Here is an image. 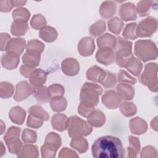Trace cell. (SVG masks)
<instances>
[{
  "label": "cell",
  "mask_w": 158,
  "mask_h": 158,
  "mask_svg": "<svg viewBox=\"0 0 158 158\" xmlns=\"http://www.w3.org/2000/svg\"><path fill=\"white\" fill-rule=\"evenodd\" d=\"M135 54L143 62L154 60L157 57L156 45L151 40H138L135 43Z\"/></svg>",
  "instance_id": "3"
},
{
  "label": "cell",
  "mask_w": 158,
  "mask_h": 158,
  "mask_svg": "<svg viewBox=\"0 0 158 158\" xmlns=\"http://www.w3.org/2000/svg\"><path fill=\"white\" fill-rule=\"evenodd\" d=\"M118 14L125 21L134 20L137 18L135 7L130 2L122 5L120 7Z\"/></svg>",
  "instance_id": "16"
},
{
  "label": "cell",
  "mask_w": 158,
  "mask_h": 158,
  "mask_svg": "<svg viewBox=\"0 0 158 158\" xmlns=\"http://www.w3.org/2000/svg\"><path fill=\"white\" fill-rule=\"evenodd\" d=\"M70 146L81 154L88 150V144L86 139L82 137H78L72 138L70 142Z\"/></svg>",
  "instance_id": "32"
},
{
  "label": "cell",
  "mask_w": 158,
  "mask_h": 158,
  "mask_svg": "<svg viewBox=\"0 0 158 158\" xmlns=\"http://www.w3.org/2000/svg\"><path fill=\"white\" fill-rule=\"evenodd\" d=\"M96 60L106 65L112 64L115 60V53L113 49L110 48H102L97 51L96 54Z\"/></svg>",
  "instance_id": "12"
},
{
  "label": "cell",
  "mask_w": 158,
  "mask_h": 158,
  "mask_svg": "<svg viewBox=\"0 0 158 158\" xmlns=\"http://www.w3.org/2000/svg\"><path fill=\"white\" fill-rule=\"evenodd\" d=\"M26 116V111L19 106H15L12 107L9 114V117L10 120L16 124H23Z\"/></svg>",
  "instance_id": "23"
},
{
  "label": "cell",
  "mask_w": 158,
  "mask_h": 158,
  "mask_svg": "<svg viewBox=\"0 0 158 158\" xmlns=\"http://www.w3.org/2000/svg\"><path fill=\"white\" fill-rule=\"evenodd\" d=\"M130 146L128 147V157H136L140 151V144L139 139L133 136H130L128 138Z\"/></svg>",
  "instance_id": "30"
},
{
  "label": "cell",
  "mask_w": 158,
  "mask_h": 158,
  "mask_svg": "<svg viewBox=\"0 0 158 158\" xmlns=\"http://www.w3.org/2000/svg\"><path fill=\"white\" fill-rule=\"evenodd\" d=\"M28 29L27 22L20 20H15L11 25L10 32L13 35L20 36L24 35Z\"/></svg>",
  "instance_id": "28"
},
{
  "label": "cell",
  "mask_w": 158,
  "mask_h": 158,
  "mask_svg": "<svg viewBox=\"0 0 158 158\" xmlns=\"http://www.w3.org/2000/svg\"><path fill=\"white\" fill-rule=\"evenodd\" d=\"M123 25V22L117 17H115L108 21L109 30L115 35L120 33Z\"/></svg>",
  "instance_id": "38"
},
{
  "label": "cell",
  "mask_w": 158,
  "mask_h": 158,
  "mask_svg": "<svg viewBox=\"0 0 158 158\" xmlns=\"http://www.w3.org/2000/svg\"><path fill=\"white\" fill-rule=\"evenodd\" d=\"M142 63L136 58L134 57L130 59V60L126 65L125 68L135 76H139L142 70Z\"/></svg>",
  "instance_id": "34"
},
{
  "label": "cell",
  "mask_w": 158,
  "mask_h": 158,
  "mask_svg": "<svg viewBox=\"0 0 158 158\" xmlns=\"http://www.w3.org/2000/svg\"><path fill=\"white\" fill-rule=\"evenodd\" d=\"M43 120L38 118L37 117H35L33 115L30 114L27 118V127L30 128H38L43 125Z\"/></svg>",
  "instance_id": "50"
},
{
  "label": "cell",
  "mask_w": 158,
  "mask_h": 158,
  "mask_svg": "<svg viewBox=\"0 0 158 158\" xmlns=\"http://www.w3.org/2000/svg\"><path fill=\"white\" fill-rule=\"evenodd\" d=\"M25 46V40L23 38H14L10 40L7 44L6 51L20 56L23 51Z\"/></svg>",
  "instance_id": "18"
},
{
  "label": "cell",
  "mask_w": 158,
  "mask_h": 158,
  "mask_svg": "<svg viewBox=\"0 0 158 158\" xmlns=\"http://www.w3.org/2000/svg\"><path fill=\"white\" fill-rule=\"evenodd\" d=\"M136 23H131L129 24H127L123 31V36L127 40H135L137 38L136 35Z\"/></svg>",
  "instance_id": "44"
},
{
  "label": "cell",
  "mask_w": 158,
  "mask_h": 158,
  "mask_svg": "<svg viewBox=\"0 0 158 158\" xmlns=\"http://www.w3.org/2000/svg\"><path fill=\"white\" fill-rule=\"evenodd\" d=\"M1 133H0V134H1V135H2V133H3V131H4L3 130H4V128H6V126L4 125V127H2V126H3L4 123H3V122H2V120L1 121Z\"/></svg>",
  "instance_id": "58"
},
{
  "label": "cell",
  "mask_w": 158,
  "mask_h": 158,
  "mask_svg": "<svg viewBox=\"0 0 158 158\" xmlns=\"http://www.w3.org/2000/svg\"><path fill=\"white\" fill-rule=\"evenodd\" d=\"M40 61V54L26 52L22 56V62L25 65L35 67L39 65Z\"/></svg>",
  "instance_id": "35"
},
{
  "label": "cell",
  "mask_w": 158,
  "mask_h": 158,
  "mask_svg": "<svg viewBox=\"0 0 158 158\" xmlns=\"http://www.w3.org/2000/svg\"><path fill=\"white\" fill-rule=\"evenodd\" d=\"M19 57L18 54L12 52L4 53L1 57V65L6 69L13 70L18 66Z\"/></svg>",
  "instance_id": "15"
},
{
  "label": "cell",
  "mask_w": 158,
  "mask_h": 158,
  "mask_svg": "<svg viewBox=\"0 0 158 158\" xmlns=\"http://www.w3.org/2000/svg\"><path fill=\"white\" fill-rule=\"evenodd\" d=\"M67 128L69 135L72 138L88 136L93 130L89 123L77 115L71 116L69 118Z\"/></svg>",
  "instance_id": "4"
},
{
  "label": "cell",
  "mask_w": 158,
  "mask_h": 158,
  "mask_svg": "<svg viewBox=\"0 0 158 158\" xmlns=\"http://www.w3.org/2000/svg\"><path fill=\"white\" fill-rule=\"evenodd\" d=\"M62 72L68 76H75L80 71L78 62L74 58H67L61 64Z\"/></svg>",
  "instance_id": "14"
},
{
  "label": "cell",
  "mask_w": 158,
  "mask_h": 158,
  "mask_svg": "<svg viewBox=\"0 0 158 158\" xmlns=\"http://www.w3.org/2000/svg\"><path fill=\"white\" fill-rule=\"evenodd\" d=\"M28 78L30 84L34 88H38L42 86L45 83L47 78V74L41 69H35L30 73Z\"/></svg>",
  "instance_id": "17"
},
{
  "label": "cell",
  "mask_w": 158,
  "mask_h": 158,
  "mask_svg": "<svg viewBox=\"0 0 158 158\" xmlns=\"http://www.w3.org/2000/svg\"><path fill=\"white\" fill-rule=\"evenodd\" d=\"M14 91V86L7 81H1L0 83V96L1 98H8L12 96Z\"/></svg>",
  "instance_id": "40"
},
{
  "label": "cell",
  "mask_w": 158,
  "mask_h": 158,
  "mask_svg": "<svg viewBox=\"0 0 158 158\" xmlns=\"http://www.w3.org/2000/svg\"><path fill=\"white\" fill-rule=\"evenodd\" d=\"M0 10L1 12H7L10 11V10L12 9V8L14 7L12 3V1H8V3L7 5H3L0 4Z\"/></svg>",
  "instance_id": "55"
},
{
  "label": "cell",
  "mask_w": 158,
  "mask_h": 158,
  "mask_svg": "<svg viewBox=\"0 0 158 158\" xmlns=\"http://www.w3.org/2000/svg\"><path fill=\"white\" fill-rule=\"evenodd\" d=\"M35 88L31 87L27 81L19 82L16 85V91L14 96L16 101H21L33 94Z\"/></svg>",
  "instance_id": "10"
},
{
  "label": "cell",
  "mask_w": 158,
  "mask_h": 158,
  "mask_svg": "<svg viewBox=\"0 0 158 158\" xmlns=\"http://www.w3.org/2000/svg\"><path fill=\"white\" fill-rule=\"evenodd\" d=\"M61 146L60 136L54 132L48 133L46 137L44 144L41 148L43 158H53L58 149Z\"/></svg>",
  "instance_id": "6"
},
{
  "label": "cell",
  "mask_w": 158,
  "mask_h": 158,
  "mask_svg": "<svg viewBox=\"0 0 158 158\" xmlns=\"http://www.w3.org/2000/svg\"><path fill=\"white\" fill-rule=\"evenodd\" d=\"M69 118L62 114H56L52 115L51 124L54 129L63 131L68 128Z\"/></svg>",
  "instance_id": "19"
},
{
  "label": "cell",
  "mask_w": 158,
  "mask_h": 158,
  "mask_svg": "<svg viewBox=\"0 0 158 158\" xmlns=\"http://www.w3.org/2000/svg\"><path fill=\"white\" fill-rule=\"evenodd\" d=\"M21 129L17 127H11L4 136V140L8 148L9 151L14 154H18L21 149L22 143L19 139Z\"/></svg>",
  "instance_id": "7"
},
{
  "label": "cell",
  "mask_w": 158,
  "mask_h": 158,
  "mask_svg": "<svg viewBox=\"0 0 158 158\" xmlns=\"http://www.w3.org/2000/svg\"><path fill=\"white\" fill-rule=\"evenodd\" d=\"M109 2H107L108 4L104 2L102 4L100 7V14L101 16L104 19H108L115 14L116 12V6L112 2H110V4L109 5Z\"/></svg>",
  "instance_id": "36"
},
{
  "label": "cell",
  "mask_w": 158,
  "mask_h": 158,
  "mask_svg": "<svg viewBox=\"0 0 158 158\" xmlns=\"http://www.w3.org/2000/svg\"><path fill=\"white\" fill-rule=\"evenodd\" d=\"M48 91L51 98L56 97H61L64 95V88L60 84H52L48 87Z\"/></svg>",
  "instance_id": "45"
},
{
  "label": "cell",
  "mask_w": 158,
  "mask_h": 158,
  "mask_svg": "<svg viewBox=\"0 0 158 158\" xmlns=\"http://www.w3.org/2000/svg\"><path fill=\"white\" fill-rule=\"evenodd\" d=\"M116 90L120 99L125 101L132 99L135 95L134 88L128 84H118L116 86Z\"/></svg>",
  "instance_id": "21"
},
{
  "label": "cell",
  "mask_w": 158,
  "mask_h": 158,
  "mask_svg": "<svg viewBox=\"0 0 158 158\" xmlns=\"http://www.w3.org/2000/svg\"><path fill=\"white\" fill-rule=\"evenodd\" d=\"M44 49V44L37 40H32L27 43L26 51L28 52L40 54Z\"/></svg>",
  "instance_id": "33"
},
{
  "label": "cell",
  "mask_w": 158,
  "mask_h": 158,
  "mask_svg": "<svg viewBox=\"0 0 158 158\" xmlns=\"http://www.w3.org/2000/svg\"><path fill=\"white\" fill-rule=\"evenodd\" d=\"M87 118L88 123L94 127H101L106 122L105 115L102 111L98 109L94 110Z\"/></svg>",
  "instance_id": "22"
},
{
  "label": "cell",
  "mask_w": 158,
  "mask_h": 158,
  "mask_svg": "<svg viewBox=\"0 0 158 158\" xmlns=\"http://www.w3.org/2000/svg\"><path fill=\"white\" fill-rule=\"evenodd\" d=\"M30 16V13L25 8L19 7L15 9L12 12V17L15 20H23L28 22Z\"/></svg>",
  "instance_id": "42"
},
{
  "label": "cell",
  "mask_w": 158,
  "mask_h": 158,
  "mask_svg": "<svg viewBox=\"0 0 158 158\" xmlns=\"http://www.w3.org/2000/svg\"><path fill=\"white\" fill-rule=\"evenodd\" d=\"M50 105L53 111L62 112L65 110L67 106V102L65 98L62 96L56 97L51 99Z\"/></svg>",
  "instance_id": "31"
},
{
  "label": "cell",
  "mask_w": 158,
  "mask_h": 158,
  "mask_svg": "<svg viewBox=\"0 0 158 158\" xmlns=\"http://www.w3.org/2000/svg\"><path fill=\"white\" fill-rule=\"evenodd\" d=\"M30 114L33 115L35 117L40 118L43 121H47L49 118V115L41 106L35 105L30 107L28 109Z\"/></svg>",
  "instance_id": "37"
},
{
  "label": "cell",
  "mask_w": 158,
  "mask_h": 158,
  "mask_svg": "<svg viewBox=\"0 0 158 158\" xmlns=\"http://www.w3.org/2000/svg\"><path fill=\"white\" fill-rule=\"evenodd\" d=\"M116 77L114 73H111L109 71H106V76L104 80L101 82L102 86L106 88H112L116 84Z\"/></svg>",
  "instance_id": "46"
},
{
  "label": "cell",
  "mask_w": 158,
  "mask_h": 158,
  "mask_svg": "<svg viewBox=\"0 0 158 158\" xmlns=\"http://www.w3.org/2000/svg\"><path fill=\"white\" fill-rule=\"evenodd\" d=\"M102 88L95 83H85L80 91V102L95 107L99 102V96L102 94Z\"/></svg>",
  "instance_id": "5"
},
{
  "label": "cell",
  "mask_w": 158,
  "mask_h": 158,
  "mask_svg": "<svg viewBox=\"0 0 158 158\" xmlns=\"http://www.w3.org/2000/svg\"><path fill=\"white\" fill-rule=\"evenodd\" d=\"M10 36L6 33H1V51H6L7 43L10 41Z\"/></svg>",
  "instance_id": "54"
},
{
  "label": "cell",
  "mask_w": 158,
  "mask_h": 158,
  "mask_svg": "<svg viewBox=\"0 0 158 158\" xmlns=\"http://www.w3.org/2000/svg\"><path fill=\"white\" fill-rule=\"evenodd\" d=\"M59 157L60 158H70V157H78V154L73 151L65 147L63 148L59 154Z\"/></svg>",
  "instance_id": "52"
},
{
  "label": "cell",
  "mask_w": 158,
  "mask_h": 158,
  "mask_svg": "<svg viewBox=\"0 0 158 158\" xmlns=\"http://www.w3.org/2000/svg\"><path fill=\"white\" fill-rule=\"evenodd\" d=\"M115 49V62L120 67H125L126 65L133 57L132 52V43L118 36Z\"/></svg>",
  "instance_id": "2"
},
{
  "label": "cell",
  "mask_w": 158,
  "mask_h": 158,
  "mask_svg": "<svg viewBox=\"0 0 158 158\" xmlns=\"http://www.w3.org/2000/svg\"><path fill=\"white\" fill-rule=\"evenodd\" d=\"M57 35L56 30L50 26H45L39 32V36L47 43L54 41L57 39Z\"/></svg>",
  "instance_id": "27"
},
{
  "label": "cell",
  "mask_w": 158,
  "mask_h": 158,
  "mask_svg": "<svg viewBox=\"0 0 158 158\" xmlns=\"http://www.w3.org/2000/svg\"><path fill=\"white\" fill-rule=\"evenodd\" d=\"M157 30V20L154 17H148L141 21L136 29V35L139 37H150Z\"/></svg>",
  "instance_id": "9"
},
{
  "label": "cell",
  "mask_w": 158,
  "mask_h": 158,
  "mask_svg": "<svg viewBox=\"0 0 158 158\" xmlns=\"http://www.w3.org/2000/svg\"><path fill=\"white\" fill-rule=\"evenodd\" d=\"M92 154L96 158H122L125 151L117 137L104 136L97 139L91 147Z\"/></svg>",
  "instance_id": "1"
},
{
  "label": "cell",
  "mask_w": 158,
  "mask_h": 158,
  "mask_svg": "<svg viewBox=\"0 0 158 158\" xmlns=\"http://www.w3.org/2000/svg\"><path fill=\"white\" fill-rule=\"evenodd\" d=\"M97 44L99 48L107 47L115 49L117 44V38L110 34L106 33L97 39Z\"/></svg>",
  "instance_id": "25"
},
{
  "label": "cell",
  "mask_w": 158,
  "mask_h": 158,
  "mask_svg": "<svg viewBox=\"0 0 158 158\" xmlns=\"http://www.w3.org/2000/svg\"><path fill=\"white\" fill-rule=\"evenodd\" d=\"M22 139L25 143H34L37 139L36 132L28 128L25 129L22 135Z\"/></svg>",
  "instance_id": "47"
},
{
  "label": "cell",
  "mask_w": 158,
  "mask_h": 158,
  "mask_svg": "<svg viewBox=\"0 0 158 158\" xmlns=\"http://www.w3.org/2000/svg\"><path fill=\"white\" fill-rule=\"evenodd\" d=\"M33 95L37 101L41 103H46L51 101V98L49 96L48 88L46 86H40L35 88Z\"/></svg>",
  "instance_id": "29"
},
{
  "label": "cell",
  "mask_w": 158,
  "mask_h": 158,
  "mask_svg": "<svg viewBox=\"0 0 158 158\" xmlns=\"http://www.w3.org/2000/svg\"><path fill=\"white\" fill-rule=\"evenodd\" d=\"M30 25L32 28L36 30H41L46 26V20L41 14H36L32 17Z\"/></svg>",
  "instance_id": "43"
},
{
  "label": "cell",
  "mask_w": 158,
  "mask_h": 158,
  "mask_svg": "<svg viewBox=\"0 0 158 158\" xmlns=\"http://www.w3.org/2000/svg\"><path fill=\"white\" fill-rule=\"evenodd\" d=\"M78 51L82 56H89L93 54L94 49V41L91 37L83 38L78 44Z\"/></svg>",
  "instance_id": "13"
},
{
  "label": "cell",
  "mask_w": 158,
  "mask_h": 158,
  "mask_svg": "<svg viewBox=\"0 0 158 158\" xmlns=\"http://www.w3.org/2000/svg\"><path fill=\"white\" fill-rule=\"evenodd\" d=\"M106 30V23L103 20H98L93 23L89 28V33L94 37L101 35Z\"/></svg>",
  "instance_id": "41"
},
{
  "label": "cell",
  "mask_w": 158,
  "mask_h": 158,
  "mask_svg": "<svg viewBox=\"0 0 158 158\" xmlns=\"http://www.w3.org/2000/svg\"><path fill=\"white\" fill-rule=\"evenodd\" d=\"M38 152L37 146L26 144L17 156L20 158H36L39 156Z\"/></svg>",
  "instance_id": "26"
},
{
  "label": "cell",
  "mask_w": 158,
  "mask_h": 158,
  "mask_svg": "<svg viewBox=\"0 0 158 158\" xmlns=\"http://www.w3.org/2000/svg\"><path fill=\"white\" fill-rule=\"evenodd\" d=\"M94 110V107H93L89 104L80 102L78 106V112L83 117H87L93 110Z\"/></svg>",
  "instance_id": "49"
},
{
  "label": "cell",
  "mask_w": 158,
  "mask_h": 158,
  "mask_svg": "<svg viewBox=\"0 0 158 158\" xmlns=\"http://www.w3.org/2000/svg\"><path fill=\"white\" fill-rule=\"evenodd\" d=\"M121 99L114 90L106 91L102 97L103 104L110 109H117L121 104Z\"/></svg>",
  "instance_id": "11"
},
{
  "label": "cell",
  "mask_w": 158,
  "mask_h": 158,
  "mask_svg": "<svg viewBox=\"0 0 158 158\" xmlns=\"http://www.w3.org/2000/svg\"><path fill=\"white\" fill-rule=\"evenodd\" d=\"M105 76L106 71L97 65L90 67L86 72V78L89 80L96 82L101 83L105 78Z\"/></svg>",
  "instance_id": "24"
},
{
  "label": "cell",
  "mask_w": 158,
  "mask_h": 158,
  "mask_svg": "<svg viewBox=\"0 0 158 158\" xmlns=\"http://www.w3.org/2000/svg\"><path fill=\"white\" fill-rule=\"evenodd\" d=\"M12 3L14 6H23L24 4L26 3V1H12Z\"/></svg>",
  "instance_id": "56"
},
{
  "label": "cell",
  "mask_w": 158,
  "mask_h": 158,
  "mask_svg": "<svg viewBox=\"0 0 158 158\" xmlns=\"http://www.w3.org/2000/svg\"><path fill=\"white\" fill-rule=\"evenodd\" d=\"M130 128L133 134L141 135L147 131L148 125L144 120L137 117L130 120Z\"/></svg>",
  "instance_id": "20"
},
{
  "label": "cell",
  "mask_w": 158,
  "mask_h": 158,
  "mask_svg": "<svg viewBox=\"0 0 158 158\" xmlns=\"http://www.w3.org/2000/svg\"><path fill=\"white\" fill-rule=\"evenodd\" d=\"M35 69V67H33L31 66L28 65H23L20 68V72L25 78H28L30 73Z\"/></svg>",
  "instance_id": "53"
},
{
  "label": "cell",
  "mask_w": 158,
  "mask_h": 158,
  "mask_svg": "<svg viewBox=\"0 0 158 158\" xmlns=\"http://www.w3.org/2000/svg\"><path fill=\"white\" fill-rule=\"evenodd\" d=\"M117 77L118 81L122 83L134 85L136 82V79L123 70H120L118 72Z\"/></svg>",
  "instance_id": "48"
},
{
  "label": "cell",
  "mask_w": 158,
  "mask_h": 158,
  "mask_svg": "<svg viewBox=\"0 0 158 158\" xmlns=\"http://www.w3.org/2000/svg\"><path fill=\"white\" fill-rule=\"evenodd\" d=\"M1 143V149H0V157L2 156L5 153H6V148L2 143V141L0 142Z\"/></svg>",
  "instance_id": "57"
},
{
  "label": "cell",
  "mask_w": 158,
  "mask_h": 158,
  "mask_svg": "<svg viewBox=\"0 0 158 158\" xmlns=\"http://www.w3.org/2000/svg\"><path fill=\"white\" fill-rule=\"evenodd\" d=\"M141 157H157V152L154 147L151 146H147L144 147L141 152Z\"/></svg>",
  "instance_id": "51"
},
{
  "label": "cell",
  "mask_w": 158,
  "mask_h": 158,
  "mask_svg": "<svg viewBox=\"0 0 158 158\" xmlns=\"http://www.w3.org/2000/svg\"><path fill=\"white\" fill-rule=\"evenodd\" d=\"M157 67L156 63H149L144 67V70L140 77V81L147 86L152 91H157Z\"/></svg>",
  "instance_id": "8"
},
{
  "label": "cell",
  "mask_w": 158,
  "mask_h": 158,
  "mask_svg": "<svg viewBox=\"0 0 158 158\" xmlns=\"http://www.w3.org/2000/svg\"><path fill=\"white\" fill-rule=\"evenodd\" d=\"M120 110L126 117H131L136 113V107L133 102H124L120 104Z\"/></svg>",
  "instance_id": "39"
}]
</instances>
